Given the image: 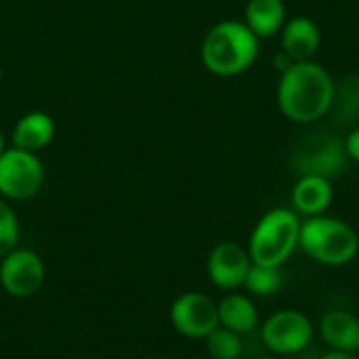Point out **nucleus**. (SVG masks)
Wrapping results in <instances>:
<instances>
[{"label": "nucleus", "instance_id": "13", "mask_svg": "<svg viewBox=\"0 0 359 359\" xmlns=\"http://www.w3.org/2000/svg\"><path fill=\"white\" fill-rule=\"evenodd\" d=\"M320 334L332 351L359 353V320L351 311H328L320 322Z\"/></svg>", "mask_w": 359, "mask_h": 359}, {"label": "nucleus", "instance_id": "7", "mask_svg": "<svg viewBox=\"0 0 359 359\" xmlns=\"http://www.w3.org/2000/svg\"><path fill=\"white\" fill-rule=\"evenodd\" d=\"M261 339L269 351L278 355H294L309 347L313 339V324L303 311L282 309L263 324Z\"/></svg>", "mask_w": 359, "mask_h": 359}, {"label": "nucleus", "instance_id": "3", "mask_svg": "<svg viewBox=\"0 0 359 359\" xmlns=\"http://www.w3.org/2000/svg\"><path fill=\"white\" fill-rule=\"evenodd\" d=\"M299 246L320 265L343 267L358 257L359 238L349 223L318 215L301 223Z\"/></svg>", "mask_w": 359, "mask_h": 359}, {"label": "nucleus", "instance_id": "23", "mask_svg": "<svg viewBox=\"0 0 359 359\" xmlns=\"http://www.w3.org/2000/svg\"><path fill=\"white\" fill-rule=\"evenodd\" d=\"M320 359H359V353H349V351H330Z\"/></svg>", "mask_w": 359, "mask_h": 359}, {"label": "nucleus", "instance_id": "14", "mask_svg": "<svg viewBox=\"0 0 359 359\" xmlns=\"http://www.w3.org/2000/svg\"><path fill=\"white\" fill-rule=\"evenodd\" d=\"M292 204H294V210L305 217L324 215V210L332 204L330 179L316 177V175L301 177L292 189Z\"/></svg>", "mask_w": 359, "mask_h": 359}, {"label": "nucleus", "instance_id": "1", "mask_svg": "<svg viewBox=\"0 0 359 359\" xmlns=\"http://www.w3.org/2000/svg\"><path fill=\"white\" fill-rule=\"evenodd\" d=\"M334 99L332 76L316 61L292 63L280 78L278 105L297 124H311L324 118Z\"/></svg>", "mask_w": 359, "mask_h": 359}, {"label": "nucleus", "instance_id": "6", "mask_svg": "<svg viewBox=\"0 0 359 359\" xmlns=\"http://www.w3.org/2000/svg\"><path fill=\"white\" fill-rule=\"evenodd\" d=\"M347 151L345 143L328 133H309L305 135L292 154V164L301 177L316 175L330 179L339 175L345 166Z\"/></svg>", "mask_w": 359, "mask_h": 359}, {"label": "nucleus", "instance_id": "2", "mask_svg": "<svg viewBox=\"0 0 359 359\" xmlns=\"http://www.w3.org/2000/svg\"><path fill=\"white\" fill-rule=\"evenodd\" d=\"M204 67L221 78L240 76L259 57V38L244 21H221L208 29L200 50Z\"/></svg>", "mask_w": 359, "mask_h": 359}, {"label": "nucleus", "instance_id": "21", "mask_svg": "<svg viewBox=\"0 0 359 359\" xmlns=\"http://www.w3.org/2000/svg\"><path fill=\"white\" fill-rule=\"evenodd\" d=\"M345 151L351 160L359 162V128H353L349 135H347V141H345Z\"/></svg>", "mask_w": 359, "mask_h": 359}, {"label": "nucleus", "instance_id": "18", "mask_svg": "<svg viewBox=\"0 0 359 359\" xmlns=\"http://www.w3.org/2000/svg\"><path fill=\"white\" fill-rule=\"evenodd\" d=\"M246 290L255 297H271L284 286V273L280 267L269 265H257L252 263L244 282Z\"/></svg>", "mask_w": 359, "mask_h": 359}, {"label": "nucleus", "instance_id": "15", "mask_svg": "<svg viewBox=\"0 0 359 359\" xmlns=\"http://www.w3.org/2000/svg\"><path fill=\"white\" fill-rule=\"evenodd\" d=\"M244 23L263 40L282 32L286 23V6L282 0H248L244 8Z\"/></svg>", "mask_w": 359, "mask_h": 359}, {"label": "nucleus", "instance_id": "8", "mask_svg": "<svg viewBox=\"0 0 359 359\" xmlns=\"http://www.w3.org/2000/svg\"><path fill=\"white\" fill-rule=\"evenodd\" d=\"M44 263L27 248H15L0 259V288L15 299L34 297L44 284Z\"/></svg>", "mask_w": 359, "mask_h": 359}, {"label": "nucleus", "instance_id": "24", "mask_svg": "<svg viewBox=\"0 0 359 359\" xmlns=\"http://www.w3.org/2000/svg\"><path fill=\"white\" fill-rule=\"evenodd\" d=\"M6 149V145H4V135H2V130H0V154Z\"/></svg>", "mask_w": 359, "mask_h": 359}, {"label": "nucleus", "instance_id": "4", "mask_svg": "<svg viewBox=\"0 0 359 359\" xmlns=\"http://www.w3.org/2000/svg\"><path fill=\"white\" fill-rule=\"evenodd\" d=\"M301 221L299 215L288 208L269 210L259 219L250 233L248 255L257 265L282 267L294 248L299 246Z\"/></svg>", "mask_w": 359, "mask_h": 359}, {"label": "nucleus", "instance_id": "12", "mask_svg": "<svg viewBox=\"0 0 359 359\" xmlns=\"http://www.w3.org/2000/svg\"><path fill=\"white\" fill-rule=\"evenodd\" d=\"M322 42L320 27L309 17H292L282 27V53H286L292 63L311 61Z\"/></svg>", "mask_w": 359, "mask_h": 359}, {"label": "nucleus", "instance_id": "5", "mask_svg": "<svg viewBox=\"0 0 359 359\" xmlns=\"http://www.w3.org/2000/svg\"><path fill=\"white\" fill-rule=\"evenodd\" d=\"M44 185V166L34 151L6 147L0 154V198L25 202Z\"/></svg>", "mask_w": 359, "mask_h": 359}, {"label": "nucleus", "instance_id": "9", "mask_svg": "<svg viewBox=\"0 0 359 359\" xmlns=\"http://www.w3.org/2000/svg\"><path fill=\"white\" fill-rule=\"evenodd\" d=\"M170 322L187 339H206L219 326V307L208 294L185 292L172 303Z\"/></svg>", "mask_w": 359, "mask_h": 359}, {"label": "nucleus", "instance_id": "20", "mask_svg": "<svg viewBox=\"0 0 359 359\" xmlns=\"http://www.w3.org/2000/svg\"><path fill=\"white\" fill-rule=\"evenodd\" d=\"M19 236L21 229H19L17 212L4 198H0V259L17 248Z\"/></svg>", "mask_w": 359, "mask_h": 359}, {"label": "nucleus", "instance_id": "17", "mask_svg": "<svg viewBox=\"0 0 359 359\" xmlns=\"http://www.w3.org/2000/svg\"><path fill=\"white\" fill-rule=\"evenodd\" d=\"M334 118L341 124H353L359 120V76H347L334 84L332 107Z\"/></svg>", "mask_w": 359, "mask_h": 359}, {"label": "nucleus", "instance_id": "11", "mask_svg": "<svg viewBox=\"0 0 359 359\" xmlns=\"http://www.w3.org/2000/svg\"><path fill=\"white\" fill-rule=\"evenodd\" d=\"M55 135H57V124H55L53 116L46 111L34 109V111L23 114L15 122L11 141H13V147L36 154V151L48 147L53 143Z\"/></svg>", "mask_w": 359, "mask_h": 359}, {"label": "nucleus", "instance_id": "22", "mask_svg": "<svg viewBox=\"0 0 359 359\" xmlns=\"http://www.w3.org/2000/svg\"><path fill=\"white\" fill-rule=\"evenodd\" d=\"M273 65H276V69H280V72L284 74V72L292 65V59H290L286 53H282L280 57H273Z\"/></svg>", "mask_w": 359, "mask_h": 359}, {"label": "nucleus", "instance_id": "16", "mask_svg": "<svg viewBox=\"0 0 359 359\" xmlns=\"http://www.w3.org/2000/svg\"><path fill=\"white\" fill-rule=\"evenodd\" d=\"M217 307H219V326L229 328L238 334H248L259 324L257 307L244 294H227Z\"/></svg>", "mask_w": 359, "mask_h": 359}, {"label": "nucleus", "instance_id": "19", "mask_svg": "<svg viewBox=\"0 0 359 359\" xmlns=\"http://www.w3.org/2000/svg\"><path fill=\"white\" fill-rule=\"evenodd\" d=\"M204 341L212 359H238L242 355V339L229 328L217 326Z\"/></svg>", "mask_w": 359, "mask_h": 359}, {"label": "nucleus", "instance_id": "10", "mask_svg": "<svg viewBox=\"0 0 359 359\" xmlns=\"http://www.w3.org/2000/svg\"><path fill=\"white\" fill-rule=\"evenodd\" d=\"M250 265L252 261L244 246L236 242H221L210 250L206 269L217 288L236 290L244 286Z\"/></svg>", "mask_w": 359, "mask_h": 359}]
</instances>
